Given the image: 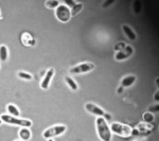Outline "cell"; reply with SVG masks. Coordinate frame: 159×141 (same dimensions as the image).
I'll use <instances>...</instances> for the list:
<instances>
[{"mask_svg": "<svg viewBox=\"0 0 159 141\" xmlns=\"http://www.w3.org/2000/svg\"><path fill=\"white\" fill-rule=\"evenodd\" d=\"M96 127H97V134L102 141H111L112 134L110 132L109 124L106 120L102 117L97 118L96 120Z\"/></svg>", "mask_w": 159, "mask_h": 141, "instance_id": "obj_1", "label": "cell"}, {"mask_svg": "<svg viewBox=\"0 0 159 141\" xmlns=\"http://www.w3.org/2000/svg\"><path fill=\"white\" fill-rule=\"evenodd\" d=\"M2 122L7 123V124L11 125H17L20 127H31L33 125V122L30 119H25V118H19V117H12L7 114H3L0 116Z\"/></svg>", "mask_w": 159, "mask_h": 141, "instance_id": "obj_2", "label": "cell"}, {"mask_svg": "<svg viewBox=\"0 0 159 141\" xmlns=\"http://www.w3.org/2000/svg\"><path fill=\"white\" fill-rule=\"evenodd\" d=\"M109 129L111 134L118 135L120 137H129V136H132L133 132V127L120 122H112L109 125Z\"/></svg>", "mask_w": 159, "mask_h": 141, "instance_id": "obj_3", "label": "cell"}, {"mask_svg": "<svg viewBox=\"0 0 159 141\" xmlns=\"http://www.w3.org/2000/svg\"><path fill=\"white\" fill-rule=\"evenodd\" d=\"M54 14L56 19L58 21L63 22V24H67L69 20L71 19L70 9L65 3H60V6L54 10Z\"/></svg>", "mask_w": 159, "mask_h": 141, "instance_id": "obj_4", "label": "cell"}, {"mask_svg": "<svg viewBox=\"0 0 159 141\" xmlns=\"http://www.w3.org/2000/svg\"><path fill=\"white\" fill-rule=\"evenodd\" d=\"M96 68V65L90 61H84V63L78 64V65L73 66L69 69V73L73 74V75H78V74H83V73H88L92 71Z\"/></svg>", "mask_w": 159, "mask_h": 141, "instance_id": "obj_5", "label": "cell"}, {"mask_svg": "<svg viewBox=\"0 0 159 141\" xmlns=\"http://www.w3.org/2000/svg\"><path fill=\"white\" fill-rule=\"evenodd\" d=\"M67 130V126L64 124H56L53 125L51 127H48L47 130H43V137L46 138V139H50V138H54V137H58V136L63 135L64 133Z\"/></svg>", "mask_w": 159, "mask_h": 141, "instance_id": "obj_6", "label": "cell"}, {"mask_svg": "<svg viewBox=\"0 0 159 141\" xmlns=\"http://www.w3.org/2000/svg\"><path fill=\"white\" fill-rule=\"evenodd\" d=\"M133 54H134V48L130 45H126L122 50L117 51V52L115 53V60L118 61H125L129 57H130Z\"/></svg>", "mask_w": 159, "mask_h": 141, "instance_id": "obj_7", "label": "cell"}, {"mask_svg": "<svg viewBox=\"0 0 159 141\" xmlns=\"http://www.w3.org/2000/svg\"><path fill=\"white\" fill-rule=\"evenodd\" d=\"M54 73H55V70L53 68H49L45 72V75L43 76L42 82H40V88H42L43 90L49 89L51 81H52L53 76H54Z\"/></svg>", "mask_w": 159, "mask_h": 141, "instance_id": "obj_8", "label": "cell"}, {"mask_svg": "<svg viewBox=\"0 0 159 141\" xmlns=\"http://www.w3.org/2000/svg\"><path fill=\"white\" fill-rule=\"evenodd\" d=\"M85 109L89 114L93 115V116H96L97 118H99V117L104 118V116L106 115V111H105L102 107H100L93 103H90V102L85 104Z\"/></svg>", "mask_w": 159, "mask_h": 141, "instance_id": "obj_9", "label": "cell"}, {"mask_svg": "<svg viewBox=\"0 0 159 141\" xmlns=\"http://www.w3.org/2000/svg\"><path fill=\"white\" fill-rule=\"evenodd\" d=\"M20 40H21L22 45L25 46V47H34L36 45V39L29 32L22 33L21 36H20Z\"/></svg>", "mask_w": 159, "mask_h": 141, "instance_id": "obj_10", "label": "cell"}, {"mask_svg": "<svg viewBox=\"0 0 159 141\" xmlns=\"http://www.w3.org/2000/svg\"><path fill=\"white\" fill-rule=\"evenodd\" d=\"M136 130L139 132V134H142V135H148L151 134V132L154 130V124L152 123H145V122H140L136 125L135 127Z\"/></svg>", "mask_w": 159, "mask_h": 141, "instance_id": "obj_11", "label": "cell"}, {"mask_svg": "<svg viewBox=\"0 0 159 141\" xmlns=\"http://www.w3.org/2000/svg\"><path fill=\"white\" fill-rule=\"evenodd\" d=\"M136 81H137L136 75H134V74H129V75H125L121 80V85L120 86L122 88H129V87L134 85Z\"/></svg>", "mask_w": 159, "mask_h": 141, "instance_id": "obj_12", "label": "cell"}, {"mask_svg": "<svg viewBox=\"0 0 159 141\" xmlns=\"http://www.w3.org/2000/svg\"><path fill=\"white\" fill-rule=\"evenodd\" d=\"M122 30L123 33L125 34V36L129 38V40H136L137 39V34L135 33V31L127 25H122Z\"/></svg>", "mask_w": 159, "mask_h": 141, "instance_id": "obj_13", "label": "cell"}, {"mask_svg": "<svg viewBox=\"0 0 159 141\" xmlns=\"http://www.w3.org/2000/svg\"><path fill=\"white\" fill-rule=\"evenodd\" d=\"M18 135L20 141H29L31 137H32V133H31L30 129H28V127H21L18 132Z\"/></svg>", "mask_w": 159, "mask_h": 141, "instance_id": "obj_14", "label": "cell"}, {"mask_svg": "<svg viewBox=\"0 0 159 141\" xmlns=\"http://www.w3.org/2000/svg\"><path fill=\"white\" fill-rule=\"evenodd\" d=\"M7 111L9 112L7 115H10V116H12V117H19V115H20V111L18 109V107H17L16 105L11 104V103L7 105Z\"/></svg>", "mask_w": 159, "mask_h": 141, "instance_id": "obj_15", "label": "cell"}, {"mask_svg": "<svg viewBox=\"0 0 159 141\" xmlns=\"http://www.w3.org/2000/svg\"><path fill=\"white\" fill-rule=\"evenodd\" d=\"M65 83L67 84V86H68L69 88H70L72 91H76V90L79 89L78 83H76V82L74 81L72 78H71V76H69V75H66V76H65Z\"/></svg>", "mask_w": 159, "mask_h": 141, "instance_id": "obj_16", "label": "cell"}, {"mask_svg": "<svg viewBox=\"0 0 159 141\" xmlns=\"http://www.w3.org/2000/svg\"><path fill=\"white\" fill-rule=\"evenodd\" d=\"M9 57V48L6 45H0V61H7Z\"/></svg>", "mask_w": 159, "mask_h": 141, "instance_id": "obj_17", "label": "cell"}, {"mask_svg": "<svg viewBox=\"0 0 159 141\" xmlns=\"http://www.w3.org/2000/svg\"><path fill=\"white\" fill-rule=\"evenodd\" d=\"M84 4L82 3V2H76L74 6L70 9V13H71V17L75 16V15H78L80 12L82 11V9H83Z\"/></svg>", "mask_w": 159, "mask_h": 141, "instance_id": "obj_18", "label": "cell"}, {"mask_svg": "<svg viewBox=\"0 0 159 141\" xmlns=\"http://www.w3.org/2000/svg\"><path fill=\"white\" fill-rule=\"evenodd\" d=\"M17 76L25 81H32L33 80L32 74L29 72H25V71H18V72H17Z\"/></svg>", "mask_w": 159, "mask_h": 141, "instance_id": "obj_19", "label": "cell"}, {"mask_svg": "<svg viewBox=\"0 0 159 141\" xmlns=\"http://www.w3.org/2000/svg\"><path fill=\"white\" fill-rule=\"evenodd\" d=\"M61 2L57 1V0H47V1L45 2V7H47V9H50V10H53V9H56L58 6H60Z\"/></svg>", "mask_w": 159, "mask_h": 141, "instance_id": "obj_20", "label": "cell"}, {"mask_svg": "<svg viewBox=\"0 0 159 141\" xmlns=\"http://www.w3.org/2000/svg\"><path fill=\"white\" fill-rule=\"evenodd\" d=\"M142 118H143V122H145V123H152L154 120H155L154 114H152V112H150V111L144 112Z\"/></svg>", "mask_w": 159, "mask_h": 141, "instance_id": "obj_21", "label": "cell"}, {"mask_svg": "<svg viewBox=\"0 0 159 141\" xmlns=\"http://www.w3.org/2000/svg\"><path fill=\"white\" fill-rule=\"evenodd\" d=\"M125 46H126V43H125L124 42H120V43H118L116 46H115V50H116V52H117V51H120V50H122Z\"/></svg>", "mask_w": 159, "mask_h": 141, "instance_id": "obj_22", "label": "cell"}, {"mask_svg": "<svg viewBox=\"0 0 159 141\" xmlns=\"http://www.w3.org/2000/svg\"><path fill=\"white\" fill-rule=\"evenodd\" d=\"M158 109H159L158 103H156V104H154V105H152V106L148 107V111L152 112V114H153L154 111H158Z\"/></svg>", "mask_w": 159, "mask_h": 141, "instance_id": "obj_23", "label": "cell"}, {"mask_svg": "<svg viewBox=\"0 0 159 141\" xmlns=\"http://www.w3.org/2000/svg\"><path fill=\"white\" fill-rule=\"evenodd\" d=\"M134 6H135V13H139L141 11V3H140V1H135L134 2Z\"/></svg>", "mask_w": 159, "mask_h": 141, "instance_id": "obj_24", "label": "cell"}, {"mask_svg": "<svg viewBox=\"0 0 159 141\" xmlns=\"http://www.w3.org/2000/svg\"><path fill=\"white\" fill-rule=\"evenodd\" d=\"M75 3H76V2L73 1V0H66V3L65 4L69 7V9H71V7H72Z\"/></svg>", "mask_w": 159, "mask_h": 141, "instance_id": "obj_25", "label": "cell"}, {"mask_svg": "<svg viewBox=\"0 0 159 141\" xmlns=\"http://www.w3.org/2000/svg\"><path fill=\"white\" fill-rule=\"evenodd\" d=\"M154 100H155L156 103H158V101H159V91L158 90L155 92V96H154Z\"/></svg>", "mask_w": 159, "mask_h": 141, "instance_id": "obj_26", "label": "cell"}, {"mask_svg": "<svg viewBox=\"0 0 159 141\" xmlns=\"http://www.w3.org/2000/svg\"><path fill=\"white\" fill-rule=\"evenodd\" d=\"M104 119L106 120V121H108V120L111 119V116H110L109 114H107V112H106V115H105V116H104Z\"/></svg>", "mask_w": 159, "mask_h": 141, "instance_id": "obj_27", "label": "cell"}, {"mask_svg": "<svg viewBox=\"0 0 159 141\" xmlns=\"http://www.w3.org/2000/svg\"><path fill=\"white\" fill-rule=\"evenodd\" d=\"M122 91H123V88H122V87H121V86L118 87V89H117V92H118V93H122Z\"/></svg>", "mask_w": 159, "mask_h": 141, "instance_id": "obj_28", "label": "cell"}, {"mask_svg": "<svg viewBox=\"0 0 159 141\" xmlns=\"http://www.w3.org/2000/svg\"><path fill=\"white\" fill-rule=\"evenodd\" d=\"M47 141H54V140H53V138H50V139H47Z\"/></svg>", "mask_w": 159, "mask_h": 141, "instance_id": "obj_29", "label": "cell"}, {"mask_svg": "<svg viewBox=\"0 0 159 141\" xmlns=\"http://www.w3.org/2000/svg\"><path fill=\"white\" fill-rule=\"evenodd\" d=\"M2 124V121H1V119H0V125H1Z\"/></svg>", "mask_w": 159, "mask_h": 141, "instance_id": "obj_30", "label": "cell"}, {"mask_svg": "<svg viewBox=\"0 0 159 141\" xmlns=\"http://www.w3.org/2000/svg\"><path fill=\"white\" fill-rule=\"evenodd\" d=\"M15 141H20V140H19V139H17V140H15Z\"/></svg>", "mask_w": 159, "mask_h": 141, "instance_id": "obj_31", "label": "cell"}, {"mask_svg": "<svg viewBox=\"0 0 159 141\" xmlns=\"http://www.w3.org/2000/svg\"><path fill=\"white\" fill-rule=\"evenodd\" d=\"M0 17H1V12H0Z\"/></svg>", "mask_w": 159, "mask_h": 141, "instance_id": "obj_32", "label": "cell"}]
</instances>
